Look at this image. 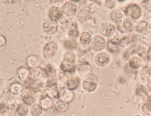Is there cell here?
I'll return each instance as SVG.
<instances>
[{
	"mask_svg": "<svg viewBox=\"0 0 151 116\" xmlns=\"http://www.w3.org/2000/svg\"><path fill=\"white\" fill-rule=\"evenodd\" d=\"M69 73L64 77L63 81L67 88L70 90H74L77 87L79 84V79L76 75Z\"/></svg>",
	"mask_w": 151,
	"mask_h": 116,
	"instance_id": "cell-4",
	"label": "cell"
},
{
	"mask_svg": "<svg viewBox=\"0 0 151 116\" xmlns=\"http://www.w3.org/2000/svg\"><path fill=\"white\" fill-rule=\"evenodd\" d=\"M123 25L125 29L129 31H132L134 28L133 23L130 19L127 18H125L124 20Z\"/></svg>",
	"mask_w": 151,
	"mask_h": 116,
	"instance_id": "cell-26",
	"label": "cell"
},
{
	"mask_svg": "<svg viewBox=\"0 0 151 116\" xmlns=\"http://www.w3.org/2000/svg\"><path fill=\"white\" fill-rule=\"evenodd\" d=\"M60 100L67 102H70L73 97L72 92L65 87H63L59 91Z\"/></svg>",
	"mask_w": 151,
	"mask_h": 116,
	"instance_id": "cell-9",
	"label": "cell"
},
{
	"mask_svg": "<svg viewBox=\"0 0 151 116\" xmlns=\"http://www.w3.org/2000/svg\"><path fill=\"white\" fill-rule=\"evenodd\" d=\"M61 9L66 16H71L75 14L76 11V7L74 4L67 1L63 4Z\"/></svg>",
	"mask_w": 151,
	"mask_h": 116,
	"instance_id": "cell-11",
	"label": "cell"
},
{
	"mask_svg": "<svg viewBox=\"0 0 151 116\" xmlns=\"http://www.w3.org/2000/svg\"><path fill=\"white\" fill-rule=\"evenodd\" d=\"M58 24L55 19L50 16L45 18L42 23L43 31L48 35L56 33L58 30Z\"/></svg>",
	"mask_w": 151,
	"mask_h": 116,
	"instance_id": "cell-2",
	"label": "cell"
},
{
	"mask_svg": "<svg viewBox=\"0 0 151 116\" xmlns=\"http://www.w3.org/2000/svg\"><path fill=\"white\" fill-rule=\"evenodd\" d=\"M57 48L55 42H50L45 45L43 49V54L45 56L48 57L52 56L55 53Z\"/></svg>",
	"mask_w": 151,
	"mask_h": 116,
	"instance_id": "cell-10",
	"label": "cell"
},
{
	"mask_svg": "<svg viewBox=\"0 0 151 116\" xmlns=\"http://www.w3.org/2000/svg\"><path fill=\"white\" fill-rule=\"evenodd\" d=\"M116 41L118 45L122 47H124L129 44L130 40L129 36H125L121 37L118 41Z\"/></svg>",
	"mask_w": 151,
	"mask_h": 116,
	"instance_id": "cell-25",
	"label": "cell"
},
{
	"mask_svg": "<svg viewBox=\"0 0 151 116\" xmlns=\"http://www.w3.org/2000/svg\"><path fill=\"white\" fill-rule=\"evenodd\" d=\"M96 9V4L93 2H90L86 5L85 10L87 13L90 14L95 12Z\"/></svg>",
	"mask_w": 151,
	"mask_h": 116,
	"instance_id": "cell-28",
	"label": "cell"
},
{
	"mask_svg": "<svg viewBox=\"0 0 151 116\" xmlns=\"http://www.w3.org/2000/svg\"><path fill=\"white\" fill-rule=\"evenodd\" d=\"M49 12L50 16L55 19L60 18L63 14L61 9L55 6H51L49 8Z\"/></svg>",
	"mask_w": 151,
	"mask_h": 116,
	"instance_id": "cell-12",
	"label": "cell"
},
{
	"mask_svg": "<svg viewBox=\"0 0 151 116\" xmlns=\"http://www.w3.org/2000/svg\"><path fill=\"white\" fill-rule=\"evenodd\" d=\"M147 24L144 21H140L137 27L136 30L139 32H141L145 31L147 28Z\"/></svg>",
	"mask_w": 151,
	"mask_h": 116,
	"instance_id": "cell-29",
	"label": "cell"
},
{
	"mask_svg": "<svg viewBox=\"0 0 151 116\" xmlns=\"http://www.w3.org/2000/svg\"><path fill=\"white\" fill-rule=\"evenodd\" d=\"M150 104H146L142 107V110L147 115L150 114Z\"/></svg>",
	"mask_w": 151,
	"mask_h": 116,
	"instance_id": "cell-33",
	"label": "cell"
},
{
	"mask_svg": "<svg viewBox=\"0 0 151 116\" xmlns=\"http://www.w3.org/2000/svg\"><path fill=\"white\" fill-rule=\"evenodd\" d=\"M106 41L102 37L96 36L93 40L91 46L93 49L96 51H101L103 49L105 46Z\"/></svg>",
	"mask_w": 151,
	"mask_h": 116,
	"instance_id": "cell-7",
	"label": "cell"
},
{
	"mask_svg": "<svg viewBox=\"0 0 151 116\" xmlns=\"http://www.w3.org/2000/svg\"><path fill=\"white\" fill-rule=\"evenodd\" d=\"M116 31L114 25L109 21L102 23L99 28V32L103 36L107 37L112 36Z\"/></svg>",
	"mask_w": 151,
	"mask_h": 116,
	"instance_id": "cell-5",
	"label": "cell"
},
{
	"mask_svg": "<svg viewBox=\"0 0 151 116\" xmlns=\"http://www.w3.org/2000/svg\"><path fill=\"white\" fill-rule=\"evenodd\" d=\"M105 3L106 6L110 9L115 7L116 4V1L114 0H106Z\"/></svg>",
	"mask_w": 151,
	"mask_h": 116,
	"instance_id": "cell-32",
	"label": "cell"
},
{
	"mask_svg": "<svg viewBox=\"0 0 151 116\" xmlns=\"http://www.w3.org/2000/svg\"><path fill=\"white\" fill-rule=\"evenodd\" d=\"M74 56L70 53L65 55L60 67L64 72L68 73H73L75 69V59Z\"/></svg>",
	"mask_w": 151,
	"mask_h": 116,
	"instance_id": "cell-3",
	"label": "cell"
},
{
	"mask_svg": "<svg viewBox=\"0 0 151 116\" xmlns=\"http://www.w3.org/2000/svg\"><path fill=\"white\" fill-rule=\"evenodd\" d=\"M33 94V90L29 88L23 89L22 92V96L25 98L32 97Z\"/></svg>",
	"mask_w": 151,
	"mask_h": 116,
	"instance_id": "cell-31",
	"label": "cell"
},
{
	"mask_svg": "<svg viewBox=\"0 0 151 116\" xmlns=\"http://www.w3.org/2000/svg\"><path fill=\"white\" fill-rule=\"evenodd\" d=\"M96 84L94 82L92 79H87L83 83V88L86 90L91 92L95 90L96 88Z\"/></svg>",
	"mask_w": 151,
	"mask_h": 116,
	"instance_id": "cell-15",
	"label": "cell"
},
{
	"mask_svg": "<svg viewBox=\"0 0 151 116\" xmlns=\"http://www.w3.org/2000/svg\"><path fill=\"white\" fill-rule=\"evenodd\" d=\"M126 12L134 19H137L141 16L142 9L140 6L137 4H132L128 6L125 9Z\"/></svg>",
	"mask_w": 151,
	"mask_h": 116,
	"instance_id": "cell-6",
	"label": "cell"
},
{
	"mask_svg": "<svg viewBox=\"0 0 151 116\" xmlns=\"http://www.w3.org/2000/svg\"><path fill=\"white\" fill-rule=\"evenodd\" d=\"M78 71L79 74L81 75H85L87 74L91 69L90 64L85 62L79 65Z\"/></svg>",
	"mask_w": 151,
	"mask_h": 116,
	"instance_id": "cell-18",
	"label": "cell"
},
{
	"mask_svg": "<svg viewBox=\"0 0 151 116\" xmlns=\"http://www.w3.org/2000/svg\"><path fill=\"white\" fill-rule=\"evenodd\" d=\"M61 26L63 29L67 30L68 34L70 35L76 36L78 34L76 20L71 16H66L63 18Z\"/></svg>",
	"mask_w": 151,
	"mask_h": 116,
	"instance_id": "cell-1",
	"label": "cell"
},
{
	"mask_svg": "<svg viewBox=\"0 0 151 116\" xmlns=\"http://www.w3.org/2000/svg\"><path fill=\"white\" fill-rule=\"evenodd\" d=\"M56 85L48 87V88L47 90V91L48 95L50 97L58 99L60 98L59 92Z\"/></svg>",
	"mask_w": 151,
	"mask_h": 116,
	"instance_id": "cell-21",
	"label": "cell"
},
{
	"mask_svg": "<svg viewBox=\"0 0 151 116\" xmlns=\"http://www.w3.org/2000/svg\"><path fill=\"white\" fill-rule=\"evenodd\" d=\"M2 116H15L12 112H7L4 113Z\"/></svg>",
	"mask_w": 151,
	"mask_h": 116,
	"instance_id": "cell-34",
	"label": "cell"
},
{
	"mask_svg": "<svg viewBox=\"0 0 151 116\" xmlns=\"http://www.w3.org/2000/svg\"><path fill=\"white\" fill-rule=\"evenodd\" d=\"M122 14L121 11L119 9H116L113 10L111 12L110 17L111 19L118 21L122 18Z\"/></svg>",
	"mask_w": 151,
	"mask_h": 116,
	"instance_id": "cell-23",
	"label": "cell"
},
{
	"mask_svg": "<svg viewBox=\"0 0 151 116\" xmlns=\"http://www.w3.org/2000/svg\"><path fill=\"white\" fill-rule=\"evenodd\" d=\"M40 104L42 108L47 109L53 106V101L50 97H44L41 99Z\"/></svg>",
	"mask_w": 151,
	"mask_h": 116,
	"instance_id": "cell-17",
	"label": "cell"
},
{
	"mask_svg": "<svg viewBox=\"0 0 151 116\" xmlns=\"http://www.w3.org/2000/svg\"><path fill=\"white\" fill-rule=\"evenodd\" d=\"M46 75L50 78H52L56 75L55 70L50 65H48L44 69Z\"/></svg>",
	"mask_w": 151,
	"mask_h": 116,
	"instance_id": "cell-24",
	"label": "cell"
},
{
	"mask_svg": "<svg viewBox=\"0 0 151 116\" xmlns=\"http://www.w3.org/2000/svg\"><path fill=\"white\" fill-rule=\"evenodd\" d=\"M119 1H123L124 0H118Z\"/></svg>",
	"mask_w": 151,
	"mask_h": 116,
	"instance_id": "cell-35",
	"label": "cell"
},
{
	"mask_svg": "<svg viewBox=\"0 0 151 116\" xmlns=\"http://www.w3.org/2000/svg\"><path fill=\"white\" fill-rule=\"evenodd\" d=\"M107 49L108 51L112 52L117 51L118 45L116 41L112 39L109 40L108 43Z\"/></svg>",
	"mask_w": 151,
	"mask_h": 116,
	"instance_id": "cell-27",
	"label": "cell"
},
{
	"mask_svg": "<svg viewBox=\"0 0 151 116\" xmlns=\"http://www.w3.org/2000/svg\"><path fill=\"white\" fill-rule=\"evenodd\" d=\"M80 39L83 44H88L91 43V36L88 32H83L81 34Z\"/></svg>",
	"mask_w": 151,
	"mask_h": 116,
	"instance_id": "cell-20",
	"label": "cell"
},
{
	"mask_svg": "<svg viewBox=\"0 0 151 116\" xmlns=\"http://www.w3.org/2000/svg\"><path fill=\"white\" fill-rule=\"evenodd\" d=\"M56 110L60 112L66 111L69 107L68 102L60 100L56 101L55 104Z\"/></svg>",
	"mask_w": 151,
	"mask_h": 116,
	"instance_id": "cell-13",
	"label": "cell"
},
{
	"mask_svg": "<svg viewBox=\"0 0 151 116\" xmlns=\"http://www.w3.org/2000/svg\"><path fill=\"white\" fill-rule=\"evenodd\" d=\"M42 112V107L40 103H35L32 104L30 108V113L34 116L40 115Z\"/></svg>",
	"mask_w": 151,
	"mask_h": 116,
	"instance_id": "cell-14",
	"label": "cell"
},
{
	"mask_svg": "<svg viewBox=\"0 0 151 116\" xmlns=\"http://www.w3.org/2000/svg\"><path fill=\"white\" fill-rule=\"evenodd\" d=\"M40 61V59L37 57H33L31 59L29 62V64L31 67H35L39 65Z\"/></svg>",
	"mask_w": 151,
	"mask_h": 116,
	"instance_id": "cell-30",
	"label": "cell"
},
{
	"mask_svg": "<svg viewBox=\"0 0 151 116\" xmlns=\"http://www.w3.org/2000/svg\"><path fill=\"white\" fill-rule=\"evenodd\" d=\"M40 73V69H35L29 72L27 76V79L29 82H36L38 79Z\"/></svg>",
	"mask_w": 151,
	"mask_h": 116,
	"instance_id": "cell-16",
	"label": "cell"
},
{
	"mask_svg": "<svg viewBox=\"0 0 151 116\" xmlns=\"http://www.w3.org/2000/svg\"><path fill=\"white\" fill-rule=\"evenodd\" d=\"M129 63L130 67L133 69H135L141 66L142 62L139 58L137 56H134L130 59Z\"/></svg>",
	"mask_w": 151,
	"mask_h": 116,
	"instance_id": "cell-19",
	"label": "cell"
},
{
	"mask_svg": "<svg viewBox=\"0 0 151 116\" xmlns=\"http://www.w3.org/2000/svg\"><path fill=\"white\" fill-rule=\"evenodd\" d=\"M28 108L27 105L22 103L18 106L16 109V111L19 115L24 116L27 114L28 111Z\"/></svg>",
	"mask_w": 151,
	"mask_h": 116,
	"instance_id": "cell-22",
	"label": "cell"
},
{
	"mask_svg": "<svg viewBox=\"0 0 151 116\" xmlns=\"http://www.w3.org/2000/svg\"><path fill=\"white\" fill-rule=\"evenodd\" d=\"M110 61L109 56L106 53L102 52L98 54L95 58L96 63L99 66H104L109 63Z\"/></svg>",
	"mask_w": 151,
	"mask_h": 116,
	"instance_id": "cell-8",
	"label": "cell"
}]
</instances>
